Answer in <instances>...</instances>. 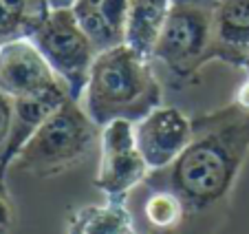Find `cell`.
I'll list each match as a JSON object with an SVG mask.
<instances>
[{"mask_svg": "<svg viewBox=\"0 0 249 234\" xmlns=\"http://www.w3.org/2000/svg\"><path fill=\"white\" fill-rule=\"evenodd\" d=\"M194 122L177 106H157L135 122V139L148 168L163 170L192 141Z\"/></svg>", "mask_w": 249, "mask_h": 234, "instance_id": "52a82bcc", "label": "cell"}, {"mask_svg": "<svg viewBox=\"0 0 249 234\" xmlns=\"http://www.w3.org/2000/svg\"><path fill=\"white\" fill-rule=\"evenodd\" d=\"M192 122L194 135L188 148L168 168L152 170L146 183L172 192L198 234H214L249 157V111L227 104Z\"/></svg>", "mask_w": 249, "mask_h": 234, "instance_id": "6da1fadb", "label": "cell"}, {"mask_svg": "<svg viewBox=\"0 0 249 234\" xmlns=\"http://www.w3.org/2000/svg\"><path fill=\"white\" fill-rule=\"evenodd\" d=\"M31 42L64 84L69 98L82 102L97 49L77 22L73 9H51L47 20L31 36Z\"/></svg>", "mask_w": 249, "mask_h": 234, "instance_id": "277c9868", "label": "cell"}, {"mask_svg": "<svg viewBox=\"0 0 249 234\" xmlns=\"http://www.w3.org/2000/svg\"><path fill=\"white\" fill-rule=\"evenodd\" d=\"M69 234H139L126 203H89L66 219Z\"/></svg>", "mask_w": 249, "mask_h": 234, "instance_id": "7c38bea8", "label": "cell"}, {"mask_svg": "<svg viewBox=\"0 0 249 234\" xmlns=\"http://www.w3.org/2000/svg\"><path fill=\"white\" fill-rule=\"evenodd\" d=\"M249 69V0H223L212 11V62Z\"/></svg>", "mask_w": 249, "mask_h": 234, "instance_id": "9c48e42d", "label": "cell"}, {"mask_svg": "<svg viewBox=\"0 0 249 234\" xmlns=\"http://www.w3.org/2000/svg\"><path fill=\"white\" fill-rule=\"evenodd\" d=\"M130 0H77L71 7L97 53L126 42Z\"/></svg>", "mask_w": 249, "mask_h": 234, "instance_id": "30bf717a", "label": "cell"}, {"mask_svg": "<svg viewBox=\"0 0 249 234\" xmlns=\"http://www.w3.org/2000/svg\"><path fill=\"white\" fill-rule=\"evenodd\" d=\"M47 2L51 5V9H71L77 0H47Z\"/></svg>", "mask_w": 249, "mask_h": 234, "instance_id": "ac0fdd59", "label": "cell"}, {"mask_svg": "<svg viewBox=\"0 0 249 234\" xmlns=\"http://www.w3.org/2000/svg\"><path fill=\"white\" fill-rule=\"evenodd\" d=\"M11 124H14V99L0 93V161H2V155L9 144Z\"/></svg>", "mask_w": 249, "mask_h": 234, "instance_id": "5bb4252c", "label": "cell"}, {"mask_svg": "<svg viewBox=\"0 0 249 234\" xmlns=\"http://www.w3.org/2000/svg\"><path fill=\"white\" fill-rule=\"evenodd\" d=\"M231 104H236V106H240L243 111H249V75H247V80L243 82V84L236 89V93H234V102Z\"/></svg>", "mask_w": 249, "mask_h": 234, "instance_id": "2e32d148", "label": "cell"}, {"mask_svg": "<svg viewBox=\"0 0 249 234\" xmlns=\"http://www.w3.org/2000/svg\"><path fill=\"white\" fill-rule=\"evenodd\" d=\"M247 75H249V69H247Z\"/></svg>", "mask_w": 249, "mask_h": 234, "instance_id": "d6986e66", "label": "cell"}, {"mask_svg": "<svg viewBox=\"0 0 249 234\" xmlns=\"http://www.w3.org/2000/svg\"><path fill=\"white\" fill-rule=\"evenodd\" d=\"M163 89L150 60L130 49L126 42L97 53L89 73L82 106L89 117L104 128L124 119L139 122L161 106Z\"/></svg>", "mask_w": 249, "mask_h": 234, "instance_id": "7a4b0ae2", "label": "cell"}, {"mask_svg": "<svg viewBox=\"0 0 249 234\" xmlns=\"http://www.w3.org/2000/svg\"><path fill=\"white\" fill-rule=\"evenodd\" d=\"M177 5H192V7H201V9H207V11H214L223 0H174Z\"/></svg>", "mask_w": 249, "mask_h": 234, "instance_id": "e0dca14e", "label": "cell"}, {"mask_svg": "<svg viewBox=\"0 0 249 234\" xmlns=\"http://www.w3.org/2000/svg\"><path fill=\"white\" fill-rule=\"evenodd\" d=\"M49 14L47 0H0V44L31 40Z\"/></svg>", "mask_w": 249, "mask_h": 234, "instance_id": "4fadbf2b", "label": "cell"}, {"mask_svg": "<svg viewBox=\"0 0 249 234\" xmlns=\"http://www.w3.org/2000/svg\"><path fill=\"white\" fill-rule=\"evenodd\" d=\"M152 60L161 62L179 80H196L203 66L212 62V11L174 2Z\"/></svg>", "mask_w": 249, "mask_h": 234, "instance_id": "5b68a950", "label": "cell"}, {"mask_svg": "<svg viewBox=\"0 0 249 234\" xmlns=\"http://www.w3.org/2000/svg\"><path fill=\"white\" fill-rule=\"evenodd\" d=\"M69 93L64 89L53 91V93L40 95V98H27V99H14V124H11V135L7 150L2 155L0 161V179L5 181L7 170L14 166V161L18 159V155L22 153V148L27 146V141L36 135L40 126L49 119L53 111L62 106L66 102Z\"/></svg>", "mask_w": 249, "mask_h": 234, "instance_id": "8fae6325", "label": "cell"}, {"mask_svg": "<svg viewBox=\"0 0 249 234\" xmlns=\"http://www.w3.org/2000/svg\"><path fill=\"white\" fill-rule=\"evenodd\" d=\"M102 128L89 117L82 102L66 99L27 141L14 166L38 179H51L82 161L99 148Z\"/></svg>", "mask_w": 249, "mask_h": 234, "instance_id": "3957f363", "label": "cell"}, {"mask_svg": "<svg viewBox=\"0 0 249 234\" xmlns=\"http://www.w3.org/2000/svg\"><path fill=\"white\" fill-rule=\"evenodd\" d=\"M150 175L135 139L132 122H110L99 133V168L95 188L110 203H128L130 195Z\"/></svg>", "mask_w": 249, "mask_h": 234, "instance_id": "8992f818", "label": "cell"}, {"mask_svg": "<svg viewBox=\"0 0 249 234\" xmlns=\"http://www.w3.org/2000/svg\"><path fill=\"white\" fill-rule=\"evenodd\" d=\"M60 89L64 84L31 40L0 44V93L11 99H27Z\"/></svg>", "mask_w": 249, "mask_h": 234, "instance_id": "ba28073f", "label": "cell"}, {"mask_svg": "<svg viewBox=\"0 0 249 234\" xmlns=\"http://www.w3.org/2000/svg\"><path fill=\"white\" fill-rule=\"evenodd\" d=\"M16 223V210H14V201L9 197L5 181L0 179V234H9L14 230Z\"/></svg>", "mask_w": 249, "mask_h": 234, "instance_id": "9a60e30c", "label": "cell"}]
</instances>
